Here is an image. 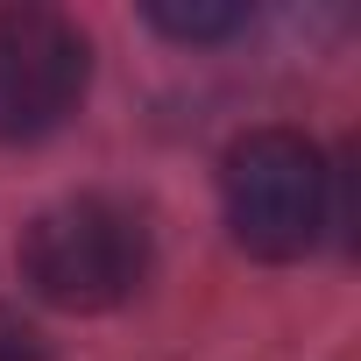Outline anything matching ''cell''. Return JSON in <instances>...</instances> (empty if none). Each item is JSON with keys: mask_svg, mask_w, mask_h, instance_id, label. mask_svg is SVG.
<instances>
[{"mask_svg": "<svg viewBox=\"0 0 361 361\" xmlns=\"http://www.w3.org/2000/svg\"><path fill=\"white\" fill-rule=\"evenodd\" d=\"M149 276V227L121 199H64L22 234V283L57 312H114Z\"/></svg>", "mask_w": 361, "mask_h": 361, "instance_id": "1", "label": "cell"}, {"mask_svg": "<svg viewBox=\"0 0 361 361\" xmlns=\"http://www.w3.org/2000/svg\"><path fill=\"white\" fill-rule=\"evenodd\" d=\"M220 199H227V227L248 255L262 262H298L333 213V170L319 163V149L290 128H255L227 149L220 170Z\"/></svg>", "mask_w": 361, "mask_h": 361, "instance_id": "2", "label": "cell"}, {"mask_svg": "<svg viewBox=\"0 0 361 361\" xmlns=\"http://www.w3.org/2000/svg\"><path fill=\"white\" fill-rule=\"evenodd\" d=\"M92 78V50L78 22L57 8H0V142H43L57 135Z\"/></svg>", "mask_w": 361, "mask_h": 361, "instance_id": "3", "label": "cell"}, {"mask_svg": "<svg viewBox=\"0 0 361 361\" xmlns=\"http://www.w3.org/2000/svg\"><path fill=\"white\" fill-rule=\"evenodd\" d=\"M149 29H163L170 43H227L248 29L241 0H149Z\"/></svg>", "mask_w": 361, "mask_h": 361, "instance_id": "4", "label": "cell"}, {"mask_svg": "<svg viewBox=\"0 0 361 361\" xmlns=\"http://www.w3.org/2000/svg\"><path fill=\"white\" fill-rule=\"evenodd\" d=\"M0 361H50L43 333H36L22 312H8V305H0Z\"/></svg>", "mask_w": 361, "mask_h": 361, "instance_id": "5", "label": "cell"}]
</instances>
